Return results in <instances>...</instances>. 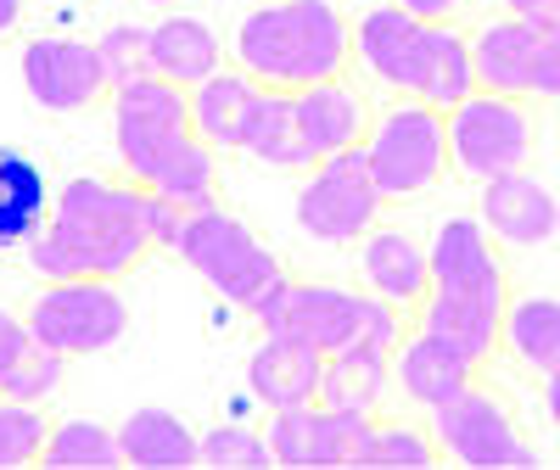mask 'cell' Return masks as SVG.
<instances>
[{
  "mask_svg": "<svg viewBox=\"0 0 560 470\" xmlns=\"http://www.w3.org/2000/svg\"><path fill=\"white\" fill-rule=\"evenodd\" d=\"M152 252L147 185L79 174L57 191V213L23 247L39 280H124Z\"/></svg>",
  "mask_w": 560,
  "mask_h": 470,
  "instance_id": "1",
  "label": "cell"
},
{
  "mask_svg": "<svg viewBox=\"0 0 560 470\" xmlns=\"http://www.w3.org/2000/svg\"><path fill=\"white\" fill-rule=\"evenodd\" d=\"M113 140L124 179L179 202L185 213L219 202V163L213 146L191 129V90L158 73L129 79L113 90Z\"/></svg>",
  "mask_w": 560,
  "mask_h": 470,
  "instance_id": "2",
  "label": "cell"
},
{
  "mask_svg": "<svg viewBox=\"0 0 560 470\" xmlns=\"http://www.w3.org/2000/svg\"><path fill=\"white\" fill-rule=\"evenodd\" d=\"M432 286L415 308V325L443 342H454L465 359L488 364L499 353L504 308H510V274L499 258V242L482 230V219H443L432 230Z\"/></svg>",
  "mask_w": 560,
  "mask_h": 470,
  "instance_id": "3",
  "label": "cell"
},
{
  "mask_svg": "<svg viewBox=\"0 0 560 470\" xmlns=\"http://www.w3.org/2000/svg\"><path fill=\"white\" fill-rule=\"evenodd\" d=\"M353 62L376 84L432 102L438 113L459 107L477 90L471 34H459L454 23H420L393 0L353 17Z\"/></svg>",
  "mask_w": 560,
  "mask_h": 470,
  "instance_id": "4",
  "label": "cell"
},
{
  "mask_svg": "<svg viewBox=\"0 0 560 470\" xmlns=\"http://www.w3.org/2000/svg\"><path fill=\"white\" fill-rule=\"evenodd\" d=\"M353 23L337 0H264L236 23V68L264 90H308L348 73Z\"/></svg>",
  "mask_w": 560,
  "mask_h": 470,
  "instance_id": "5",
  "label": "cell"
},
{
  "mask_svg": "<svg viewBox=\"0 0 560 470\" xmlns=\"http://www.w3.org/2000/svg\"><path fill=\"white\" fill-rule=\"evenodd\" d=\"M264 331L275 337H298L319 353H337L353 342H376L398 348L404 337V308L382 303L376 292H348V286H319V280H280L275 297L253 314Z\"/></svg>",
  "mask_w": 560,
  "mask_h": 470,
  "instance_id": "6",
  "label": "cell"
},
{
  "mask_svg": "<svg viewBox=\"0 0 560 470\" xmlns=\"http://www.w3.org/2000/svg\"><path fill=\"white\" fill-rule=\"evenodd\" d=\"M174 252L191 263L224 303H236L242 314H258V308L275 297L280 280H287L280 258L258 242V235H253L236 213H224L219 202L185 213V230H179Z\"/></svg>",
  "mask_w": 560,
  "mask_h": 470,
  "instance_id": "7",
  "label": "cell"
},
{
  "mask_svg": "<svg viewBox=\"0 0 560 470\" xmlns=\"http://www.w3.org/2000/svg\"><path fill=\"white\" fill-rule=\"evenodd\" d=\"M364 157H370V174H376L387 202L420 197L448 174V124L432 102L398 96L393 107H382L370 118Z\"/></svg>",
  "mask_w": 560,
  "mask_h": 470,
  "instance_id": "8",
  "label": "cell"
},
{
  "mask_svg": "<svg viewBox=\"0 0 560 470\" xmlns=\"http://www.w3.org/2000/svg\"><path fill=\"white\" fill-rule=\"evenodd\" d=\"M382 202L387 197H382L376 174H370L364 146H348V152H331L314 168H303L292 219L314 247H359V235L376 230Z\"/></svg>",
  "mask_w": 560,
  "mask_h": 470,
  "instance_id": "9",
  "label": "cell"
},
{
  "mask_svg": "<svg viewBox=\"0 0 560 470\" xmlns=\"http://www.w3.org/2000/svg\"><path fill=\"white\" fill-rule=\"evenodd\" d=\"M443 124H448V168L477 185L533 163L538 118H533V102H522V96L471 90L459 107L443 113Z\"/></svg>",
  "mask_w": 560,
  "mask_h": 470,
  "instance_id": "10",
  "label": "cell"
},
{
  "mask_svg": "<svg viewBox=\"0 0 560 470\" xmlns=\"http://www.w3.org/2000/svg\"><path fill=\"white\" fill-rule=\"evenodd\" d=\"M28 337L68 359L107 353L129 331V303L118 280H45L28 303Z\"/></svg>",
  "mask_w": 560,
  "mask_h": 470,
  "instance_id": "11",
  "label": "cell"
},
{
  "mask_svg": "<svg viewBox=\"0 0 560 470\" xmlns=\"http://www.w3.org/2000/svg\"><path fill=\"white\" fill-rule=\"evenodd\" d=\"M427 426H432L443 459H459V465H538V448L522 437V426H516V414L504 409V398L482 392L477 381L459 398L438 403Z\"/></svg>",
  "mask_w": 560,
  "mask_h": 470,
  "instance_id": "12",
  "label": "cell"
},
{
  "mask_svg": "<svg viewBox=\"0 0 560 470\" xmlns=\"http://www.w3.org/2000/svg\"><path fill=\"white\" fill-rule=\"evenodd\" d=\"M370 432H376V414H348L314 398L298 409H275L264 437L280 465H370Z\"/></svg>",
  "mask_w": 560,
  "mask_h": 470,
  "instance_id": "13",
  "label": "cell"
},
{
  "mask_svg": "<svg viewBox=\"0 0 560 470\" xmlns=\"http://www.w3.org/2000/svg\"><path fill=\"white\" fill-rule=\"evenodd\" d=\"M23 90L39 113H84L113 96L96 45L68 34H39L23 45Z\"/></svg>",
  "mask_w": 560,
  "mask_h": 470,
  "instance_id": "14",
  "label": "cell"
},
{
  "mask_svg": "<svg viewBox=\"0 0 560 470\" xmlns=\"http://www.w3.org/2000/svg\"><path fill=\"white\" fill-rule=\"evenodd\" d=\"M477 219L493 235L499 247H544L560 235V202L555 191L527 174V168H510L482 179V197H477Z\"/></svg>",
  "mask_w": 560,
  "mask_h": 470,
  "instance_id": "15",
  "label": "cell"
},
{
  "mask_svg": "<svg viewBox=\"0 0 560 470\" xmlns=\"http://www.w3.org/2000/svg\"><path fill=\"white\" fill-rule=\"evenodd\" d=\"M477 359H465L454 342H443V337H432V331H404L398 337V348H393V387L404 392V403H415V409H438V403H448V398H459L465 387L477 381Z\"/></svg>",
  "mask_w": 560,
  "mask_h": 470,
  "instance_id": "16",
  "label": "cell"
},
{
  "mask_svg": "<svg viewBox=\"0 0 560 470\" xmlns=\"http://www.w3.org/2000/svg\"><path fill=\"white\" fill-rule=\"evenodd\" d=\"M292 107H298V134H303L308 168L331 152L364 146V134H370V102H364L359 84H348V73L308 84V90H292Z\"/></svg>",
  "mask_w": 560,
  "mask_h": 470,
  "instance_id": "17",
  "label": "cell"
},
{
  "mask_svg": "<svg viewBox=\"0 0 560 470\" xmlns=\"http://www.w3.org/2000/svg\"><path fill=\"white\" fill-rule=\"evenodd\" d=\"M359 274H364V286L376 292L382 303L415 314L420 297H427V286H432V258H427V247H420L409 230L376 224L370 235H359Z\"/></svg>",
  "mask_w": 560,
  "mask_h": 470,
  "instance_id": "18",
  "label": "cell"
},
{
  "mask_svg": "<svg viewBox=\"0 0 560 470\" xmlns=\"http://www.w3.org/2000/svg\"><path fill=\"white\" fill-rule=\"evenodd\" d=\"M538 45L544 28L522 23V17H493L471 34V68H477V90L493 96H522L533 102V68H538Z\"/></svg>",
  "mask_w": 560,
  "mask_h": 470,
  "instance_id": "19",
  "label": "cell"
},
{
  "mask_svg": "<svg viewBox=\"0 0 560 470\" xmlns=\"http://www.w3.org/2000/svg\"><path fill=\"white\" fill-rule=\"evenodd\" d=\"M319 375H325V353L298 342V337H275L264 331V342L247 359V387L253 398L275 414V409H298L319 398Z\"/></svg>",
  "mask_w": 560,
  "mask_h": 470,
  "instance_id": "20",
  "label": "cell"
},
{
  "mask_svg": "<svg viewBox=\"0 0 560 470\" xmlns=\"http://www.w3.org/2000/svg\"><path fill=\"white\" fill-rule=\"evenodd\" d=\"M219 68H224V39L208 17L168 12V17L152 23V73L158 79H168L179 90H197Z\"/></svg>",
  "mask_w": 560,
  "mask_h": 470,
  "instance_id": "21",
  "label": "cell"
},
{
  "mask_svg": "<svg viewBox=\"0 0 560 470\" xmlns=\"http://www.w3.org/2000/svg\"><path fill=\"white\" fill-rule=\"evenodd\" d=\"M393 392V348L376 342H353L325 353V375H319V403L348 409V414H382Z\"/></svg>",
  "mask_w": 560,
  "mask_h": 470,
  "instance_id": "22",
  "label": "cell"
},
{
  "mask_svg": "<svg viewBox=\"0 0 560 470\" xmlns=\"http://www.w3.org/2000/svg\"><path fill=\"white\" fill-rule=\"evenodd\" d=\"M45 219H51V179H45V168L18 146H0V252L28 247Z\"/></svg>",
  "mask_w": 560,
  "mask_h": 470,
  "instance_id": "23",
  "label": "cell"
},
{
  "mask_svg": "<svg viewBox=\"0 0 560 470\" xmlns=\"http://www.w3.org/2000/svg\"><path fill=\"white\" fill-rule=\"evenodd\" d=\"M258 79L242 73V68H219L213 79H202L191 90V129L208 140L213 152H242V129H247V113L258 102Z\"/></svg>",
  "mask_w": 560,
  "mask_h": 470,
  "instance_id": "24",
  "label": "cell"
},
{
  "mask_svg": "<svg viewBox=\"0 0 560 470\" xmlns=\"http://www.w3.org/2000/svg\"><path fill=\"white\" fill-rule=\"evenodd\" d=\"M242 152L258 157L264 168H280V174H303L308 168L292 90H258V102L247 113V129H242Z\"/></svg>",
  "mask_w": 560,
  "mask_h": 470,
  "instance_id": "25",
  "label": "cell"
},
{
  "mask_svg": "<svg viewBox=\"0 0 560 470\" xmlns=\"http://www.w3.org/2000/svg\"><path fill=\"white\" fill-rule=\"evenodd\" d=\"M499 348H510L533 375L560 369V297H510Z\"/></svg>",
  "mask_w": 560,
  "mask_h": 470,
  "instance_id": "26",
  "label": "cell"
},
{
  "mask_svg": "<svg viewBox=\"0 0 560 470\" xmlns=\"http://www.w3.org/2000/svg\"><path fill=\"white\" fill-rule=\"evenodd\" d=\"M118 448H124V465H191L197 459V437L174 409H135L118 426Z\"/></svg>",
  "mask_w": 560,
  "mask_h": 470,
  "instance_id": "27",
  "label": "cell"
},
{
  "mask_svg": "<svg viewBox=\"0 0 560 470\" xmlns=\"http://www.w3.org/2000/svg\"><path fill=\"white\" fill-rule=\"evenodd\" d=\"M39 465L51 470H107V465H124V448H118V426H102V420H57L51 437H45V454Z\"/></svg>",
  "mask_w": 560,
  "mask_h": 470,
  "instance_id": "28",
  "label": "cell"
},
{
  "mask_svg": "<svg viewBox=\"0 0 560 470\" xmlns=\"http://www.w3.org/2000/svg\"><path fill=\"white\" fill-rule=\"evenodd\" d=\"M62 375H68V353L28 342L18 353V364L0 369V398H18V403H45L51 392H62Z\"/></svg>",
  "mask_w": 560,
  "mask_h": 470,
  "instance_id": "29",
  "label": "cell"
},
{
  "mask_svg": "<svg viewBox=\"0 0 560 470\" xmlns=\"http://www.w3.org/2000/svg\"><path fill=\"white\" fill-rule=\"evenodd\" d=\"M45 437H51V420H45V409H39V403L0 398V470L39 465Z\"/></svg>",
  "mask_w": 560,
  "mask_h": 470,
  "instance_id": "30",
  "label": "cell"
},
{
  "mask_svg": "<svg viewBox=\"0 0 560 470\" xmlns=\"http://www.w3.org/2000/svg\"><path fill=\"white\" fill-rule=\"evenodd\" d=\"M96 57H102L107 90H118V84H129V79H147V73H152V28L113 23V28L96 39Z\"/></svg>",
  "mask_w": 560,
  "mask_h": 470,
  "instance_id": "31",
  "label": "cell"
},
{
  "mask_svg": "<svg viewBox=\"0 0 560 470\" xmlns=\"http://www.w3.org/2000/svg\"><path fill=\"white\" fill-rule=\"evenodd\" d=\"M370 465H443V448H438L432 426H409V420L376 414V432H370Z\"/></svg>",
  "mask_w": 560,
  "mask_h": 470,
  "instance_id": "32",
  "label": "cell"
},
{
  "mask_svg": "<svg viewBox=\"0 0 560 470\" xmlns=\"http://www.w3.org/2000/svg\"><path fill=\"white\" fill-rule=\"evenodd\" d=\"M197 459L202 465H275V448L253 426H213L197 437Z\"/></svg>",
  "mask_w": 560,
  "mask_h": 470,
  "instance_id": "33",
  "label": "cell"
},
{
  "mask_svg": "<svg viewBox=\"0 0 560 470\" xmlns=\"http://www.w3.org/2000/svg\"><path fill=\"white\" fill-rule=\"evenodd\" d=\"M179 230H185V208L168 202V197H158V191H147V235H152V247H168L174 252Z\"/></svg>",
  "mask_w": 560,
  "mask_h": 470,
  "instance_id": "34",
  "label": "cell"
},
{
  "mask_svg": "<svg viewBox=\"0 0 560 470\" xmlns=\"http://www.w3.org/2000/svg\"><path fill=\"white\" fill-rule=\"evenodd\" d=\"M533 102H560V28H544L538 68H533Z\"/></svg>",
  "mask_w": 560,
  "mask_h": 470,
  "instance_id": "35",
  "label": "cell"
},
{
  "mask_svg": "<svg viewBox=\"0 0 560 470\" xmlns=\"http://www.w3.org/2000/svg\"><path fill=\"white\" fill-rule=\"evenodd\" d=\"M28 342H34V337H28V319L12 314V308H0V369L18 364V353H23Z\"/></svg>",
  "mask_w": 560,
  "mask_h": 470,
  "instance_id": "36",
  "label": "cell"
},
{
  "mask_svg": "<svg viewBox=\"0 0 560 470\" xmlns=\"http://www.w3.org/2000/svg\"><path fill=\"white\" fill-rule=\"evenodd\" d=\"M510 17L538 23V28H560V0H499Z\"/></svg>",
  "mask_w": 560,
  "mask_h": 470,
  "instance_id": "37",
  "label": "cell"
},
{
  "mask_svg": "<svg viewBox=\"0 0 560 470\" xmlns=\"http://www.w3.org/2000/svg\"><path fill=\"white\" fill-rule=\"evenodd\" d=\"M393 7H404V12L420 17V23H454V17L465 12V0H393Z\"/></svg>",
  "mask_w": 560,
  "mask_h": 470,
  "instance_id": "38",
  "label": "cell"
},
{
  "mask_svg": "<svg viewBox=\"0 0 560 470\" xmlns=\"http://www.w3.org/2000/svg\"><path fill=\"white\" fill-rule=\"evenodd\" d=\"M544 409H549L555 432H560V369H549V375H544Z\"/></svg>",
  "mask_w": 560,
  "mask_h": 470,
  "instance_id": "39",
  "label": "cell"
},
{
  "mask_svg": "<svg viewBox=\"0 0 560 470\" xmlns=\"http://www.w3.org/2000/svg\"><path fill=\"white\" fill-rule=\"evenodd\" d=\"M18 17H23V0H0V34H12Z\"/></svg>",
  "mask_w": 560,
  "mask_h": 470,
  "instance_id": "40",
  "label": "cell"
},
{
  "mask_svg": "<svg viewBox=\"0 0 560 470\" xmlns=\"http://www.w3.org/2000/svg\"><path fill=\"white\" fill-rule=\"evenodd\" d=\"M140 7H179V0H140Z\"/></svg>",
  "mask_w": 560,
  "mask_h": 470,
  "instance_id": "41",
  "label": "cell"
}]
</instances>
